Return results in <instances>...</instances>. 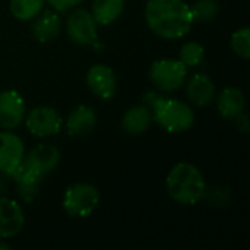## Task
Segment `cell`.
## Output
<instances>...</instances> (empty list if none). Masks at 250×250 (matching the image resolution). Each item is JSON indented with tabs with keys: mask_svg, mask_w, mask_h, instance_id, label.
<instances>
[{
	"mask_svg": "<svg viewBox=\"0 0 250 250\" xmlns=\"http://www.w3.org/2000/svg\"><path fill=\"white\" fill-rule=\"evenodd\" d=\"M26 105L23 97L15 89L0 92V126L6 130L16 129L25 120Z\"/></svg>",
	"mask_w": 250,
	"mask_h": 250,
	"instance_id": "8",
	"label": "cell"
},
{
	"mask_svg": "<svg viewBox=\"0 0 250 250\" xmlns=\"http://www.w3.org/2000/svg\"><path fill=\"white\" fill-rule=\"evenodd\" d=\"M152 111L146 105H133L122 117V129L127 135H141L152 123Z\"/></svg>",
	"mask_w": 250,
	"mask_h": 250,
	"instance_id": "18",
	"label": "cell"
},
{
	"mask_svg": "<svg viewBox=\"0 0 250 250\" xmlns=\"http://www.w3.org/2000/svg\"><path fill=\"white\" fill-rule=\"evenodd\" d=\"M45 1L56 12H67V10L73 9L75 6L81 4L83 0H45Z\"/></svg>",
	"mask_w": 250,
	"mask_h": 250,
	"instance_id": "24",
	"label": "cell"
},
{
	"mask_svg": "<svg viewBox=\"0 0 250 250\" xmlns=\"http://www.w3.org/2000/svg\"><path fill=\"white\" fill-rule=\"evenodd\" d=\"M60 161L59 149L51 144H40L34 146L28 154H25L22 163L31 168L35 174L44 177L45 174L51 173Z\"/></svg>",
	"mask_w": 250,
	"mask_h": 250,
	"instance_id": "9",
	"label": "cell"
},
{
	"mask_svg": "<svg viewBox=\"0 0 250 250\" xmlns=\"http://www.w3.org/2000/svg\"><path fill=\"white\" fill-rule=\"evenodd\" d=\"M100 204V192L94 185L75 183L70 185L63 195V211L70 218L91 217Z\"/></svg>",
	"mask_w": 250,
	"mask_h": 250,
	"instance_id": "4",
	"label": "cell"
},
{
	"mask_svg": "<svg viewBox=\"0 0 250 250\" xmlns=\"http://www.w3.org/2000/svg\"><path fill=\"white\" fill-rule=\"evenodd\" d=\"M231 50L243 60L250 57V29L243 26L233 32L231 35Z\"/></svg>",
	"mask_w": 250,
	"mask_h": 250,
	"instance_id": "23",
	"label": "cell"
},
{
	"mask_svg": "<svg viewBox=\"0 0 250 250\" xmlns=\"http://www.w3.org/2000/svg\"><path fill=\"white\" fill-rule=\"evenodd\" d=\"M25 224V215L21 205L0 195V240L15 237L21 233Z\"/></svg>",
	"mask_w": 250,
	"mask_h": 250,
	"instance_id": "12",
	"label": "cell"
},
{
	"mask_svg": "<svg viewBox=\"0 0 250 250\" xmlns=\"http://www.w3.org/2000/svg\"><path fill=\"white\" fill-rule=\"evenodd\" d=\"M145 19L149 29L164 40L183 38L195 22L185 0H148Z\"/></svg>",
	"mask_w": 250,
	"mask_h": 250,
	"instance_id": "1",
	"label": "cell"
},
{
	"mask_svg": "<svg viewBox=\"0 0 250 250\" xmlns=\"http://www.w3.org/2000/svg\"><path fill=\"white\" fill-rule=\"evenodd\" d=\"M25 157L23 141L10 132H0V173L10 176Z\"/></svg>",
	"mask_w": 250,
	"mask_h": 250,
	"instance_id": "11",
	"label": "cell"
},
{
	"mask_svg": "<svg viewBox=\"0 0 250 250\" xmlns=\"http://www.w3.org/2000/svg\"><path fill=\"white\" fill-rule=\"evenodd\" d=\"M62 28V21L57 12L53 10H41L32 23V34L37 41L40 42H50L59 34Z\"/></svg>",
	"mask_w": 250,
	"mask_h": 250,
	"instance_id": "17",
	"label": "cell"
},
{
	"mask_svg": "<svg viewBox=\"0 0 250 250\" xmlns=\"http://www.w3.org/2000/svg\"><path fill=\"white\" fill-rule=\"evenodd\" d=\"M64 126L69 136H85L97 126V113L89 105H78L69 113Z\"/></svg>",
	"mask_w": 250,
	"mask_h": 250,
	"instance_id": "13",
	"label": "cell"
},
{
	"mask_svg": "<svg viewBox=\"0 0 250 250\" xmlns=\"http://www.w3.org/2000/svg\"><path fill=\"white\" fill-rule=\"evenodd\" d=\"M12 180L16 185V192L19 195V198L25 202H31L41 186V180L42 177L35 174L31 168H28L23 163H21L10 174Z\"/></svg>",
	"mask_w": 250,
	"mask_h": 250,
	"instance_id": "16",
	"label": "cell"
},
{
	"mask_svg": "<svg viewBox=\"0 0 250 250\" xmlns=\"http://www.w3.org/2000/svg\"><path fill=\"white\" fill-rule=\"evenodd\" d=\"M125 9V0H92L91 13L98 25L116 22Z\"/></svg>",
	"mask_w": 250,
	"mask_h": 250,
	"instance_id": "19",
	"label": "cell"
},
{
	"mask_svg": "<svg viewBox=\"0 0 250 250\" xmlns=\"http://www.w3.org/2000/svg\"><path fill=\"white\" fill-rule=\"evenodd\" d=\"M86 85L101 100H111L117 89V79L111 67L97 63L86 72Z\"/></svg>",
	"mask_w": 250,
	"mask_h": 250,
	"instance_id": "10",
	"label": "cell"
},
{
	"mask_svg": "<svg viewBox=\"0 0 250 250\" xmlns=\"http://www.w3.org/2000/svg\"><path fill=\"white\" fill-rule=\"evenodd\" d=\"M166 188L171 199L183 207L199 204L207 193V183L201 170L190 163H177L168 171Z\"/></svg>",
	"mask_w": 250,
	"mask_h": 250,
	"instance_id": "2",
	"label": "cell"
},
{
	"mask_svg": "<svg viewBox=\"0 0 250 250\" xmlns=\"http://www.w3.org/2000/svg\"><path fill=\"white\" fill-rule=\"evenodd\" d=\"M246 107V98L242 89L236 86H227L217 98V108L223 119L236 120L243 116Z\"/></svg>",
	"mask_w": 250,
	"mask_h": 250,
	"instance_id": "14",
	"label": "cell"
},
{
	"mask_svg": "<svg viewBox=\"0 0 250 250\" xmlns=\"http://www.w3.org/2000/svg\"><path fill=\"white\" fill-rule=\"evenodd\" d=\"M193 21L196 22H208L212 21L220 10V4L217 0H196L190 7Z\"/></svg>",
	"mask_w": 250,
	"mask_h": 250,
	"instance_id": "22",
	"label": "cell"
},
{
	"mask_svg": "<svg viewBox=\"0 0 250 250\" xmlns=\"http://www.w3.org/2000/svg\"><path fill=\"white\" fill-rule=\"evenodd\" d=\"M205 56V47L198 41L185 42L179 51V60L186 67H196L202 63Z\"/></svg>",
	"mask_w": 250,
	"mask_h": 250,
	"instance_id": "21",
	"label": "cell"
},
{
	"mask_svg": "<svg viewBox=\"0 0 250 250\" xmlns=\"http://www.w3.org/2000/svg\"><path fill=\"white\" fill-rule=\"evenodd\" d=\"M188 78V67L177 59H160L149 67L152 85L163 92H174L183 86Z\"/></svg>",
	"mask_w": 250,
	"mask_h": 250,
	"instance_id": "5",
	"label": "cell"
},
{
	"mask_svg": "<svg viewBox=\"0 0 250 250\" xmlns=\"http://www.w3.org/2000/svg\"><path fill=\"white\" fill-rule=\"evenodd\" d=\"M12 248L7 245V243H4V240L3 242H0V250H10Z\"/></svg>",
	"mask_w": 250,
	"mask_h": 250,
	"instance_id": "26",
	"label": "cell"
},
{
	"mask_svg": "<svg viewBox=\"0 0 250 250\" xmlns=\"http://www.w3.org/2000/svg\"><path fill=\"white\" fill-rule=\"evenodd\" d=\"M66 32L78 45H92L98 38V23L86 9H75L66 21Z\"/></svg>",
	"mask_w": 250,
	"mask_h": 250,
	"instance_id": "7",
	"label": "cell"
},
{
	"mask_svg": "<svg viewBox=\"0 0 250 250\" xmlns=\"http://www.w3.org/2000/svg\"><path fill=\"white\" fill-rule=\"evenodd\" d=\"M25 126L28 132L37 138L54 136L62 130L63 119L59 111L48 105H40L32 108L28 116H25Z\"/></svg>",
	"mask_w": 250,
	"mask_h": 250,
	"instance_id": "6",
	"label": "cell"
},
{
	"mask_svg": "<svg viewBox=\"0 0 250 250\" xmlns=\"http://www.w3.org/2000/svg\"><path fill=\"white\" fill-rule=\"evenodd\" d=\"M152 120L168 133L188 132L195 123V111L180 100L154 97L151 101Z\"/></svg>",
	"mask_w": 250,
	"mask_h": 250,
	"instance_id": "3",
	"label": "cell"
},
{
	"mask_svg": "<svg viewBox=\"0 0 250 250\" xmlns=\"http://www.w3.org/2000/svg\"><path fill=\"white\" fill-rule=\"evenodd\" d=\"M186 94L192 104L205 107L215 97V83L205 73H195L186 83Z\"/></svg>",
	"mask_w": 250,
	"mask_h": 250,
	"instance_id": "15",
	"label": "cell"
},
{
	"mask_svg": "<svg viewBox=\"0 0 250 250\" xmlns=\"http://www.w3.org/2000/svg\"><path fill=\"white\" fill-rule=\"evenodd\" d=\"M45 0H10V13L15 19L28 22L32 21L42 9Z\"/></svg>",
	"mask_w": 250,
	"mask_h": 250,
	"instance_id": "20",
	"label": "cell"
},
{
	"mask_svg": "<svg viewBox=\"0 0 250 250\" xmlns=\"http://www.w3.org/2000/svg\"><path fill=\"white\" fill-rule=\"evenodd\" d=\"M6 174H3V173H0V195H3V192L6 190V177H4Z\"/></svg>",
	"mask_w": 250,
	"mask_h": 250,
	"instance_id": "25",
	"label": "cell"
}]
</instances>
